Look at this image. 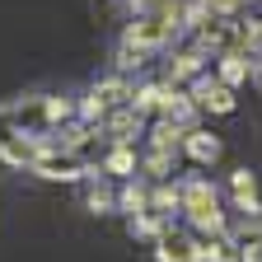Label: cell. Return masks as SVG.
Segmentation results:
<instances>
[{
	"label": "cell",
	"instance_id": "obj_1",
	"mask_svg": "<svg viewBox=\"0 0 262 262\" xmlns=\"http://www.w3.org/2000/svg\"><path fill=\"white\" fill-rule=\"evenodd\" d=\"M196 103H206L215 113H229L234 108V94H229L225 84H196Z\"/></svg>",
	"mask_w": 262,
	"mask_h": 262
},
{
	"label": "cell",
	"instance_id": "obj_2",
	"mask_svg": "<svg viewBox=\"0 0 262 262\" xmlns=\"http://www.w3.org/2000/svg\"><path fill=\"white\" fill-rule=\"evenodd\" d=\"M187 150H192V159H202V164H211L215 155H220V141L215 136H206V131H187Z\"/></svg>",
	"mask_w": 262,
	"mask_h": 262
},
{
	"label": "cell",
	"instance_id": "obj_3",
	"mask_svg": "<svg viewBox=\"0 0 262 262\" xmlns=\"http://www.w3.org/2000/svg\"><path fill=\"white\" fill-rule=\"evenodd\" d=\"M220 75H225L229 84H239V80L248 75V66H244V56H225V66H220Z\"/></svg>",
	"mask_w": 262,
	"mask_h": 262
}]
</instances>
